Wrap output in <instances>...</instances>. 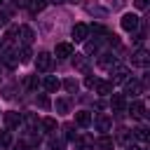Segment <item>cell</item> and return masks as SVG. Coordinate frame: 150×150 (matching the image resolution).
Wrapping results in <instances>:
<instances>
[{"mask_svg": "<svg viewBox=\"0 0 150 150\" xmlns=\"http://www.w3.org/2000/svg\"><path fill=\"white\" fill-rule=\"evenodd\" d=\"M145 5H148V2H145V0H136V7H138V9H143V7H145Z\"/></svg>", "mask_w": 150, "mask_h": 150, "instance_id": "obj_32", "label": "cell"}, {"mask_svg": "<svg viewBox=\"0 0 150 150\" xmlns=\"http://www.w3.org/2000/svg\"><path fill=\"white\" fill-rule=\"evenodd\" d=\"M98 66H101V68H105V70H112V68L117 66V59H115V56H110V54H103V56L98 59Z\"/></svg>", "mask_w": 150, "mask_h": 150, "instance_id": "obj_15", "label": "cell"}, {"mask_svg": "<svg viewBox=\"0 0 150 150\" xmlns=\"http://www.w3.org/2000/svg\"><path fill=\"white\" fill-rule=\"evenodd\" d=\"M112 82H103V80H98L96 82V94H101V96H108V94H112Z\"/></svg>", "mask_w": 150, "mask_h": 150, "instance_id": "obj_16", "label": "cell"}, {"mask_svg": "<svg viewBox=\"0 0 150 150\" xmlns=\"http://www.w3.org/2000/svg\"><path fill=\"white\" fill-rule=\"evenodd\" d=\"M96 145H98L101 150H112V145H115V141H112L110 136H105V134H103V136H101V138L96 141Z\"/></svg>", "mask_w": 150, "mask_h": 150, "instance_id": "obj_18", "label": "cell"}, {"mask_svg": "<svg viewBox=\"0 0 150 150\" xmlns=\"http://www.w3.org/2000/svg\"><path fill=\"white\" fill-rule=\"evenodd\" d=\"M96 129H98L101 134H108V131L112 129V120H110L108 115H98V117H96Z\"/></svg>", "mask_w": 150, "mask_h": 150, "instance_id": "obj_9", "label": "cell"}, {"mask_svg": "<svg viewBox=\"0 0 150 150\" xmlns=\"http://www.w3.org/2000/svg\"><path fill=\"white\" fill-rule=\"evenodd\" d=\"M19 35H21V42H23L26 47H28V45L33 42V38H35V33H33L30 26H21V28H19Z\"/></svg>", "mask_w": 150, "mask_h": 150, "instance_id": "obj_13", "label": "cell"}, {"mask_svg": "<svg viewBox=\"0 0 150 150\" xmlns=\"http://www.w3.org/2000/svg\"><path fill=\"white\" fill-rule=\"evenodd\" d=\"M16 54H19V63H28V61H30V56H33V54H30V49H28L26 45H23V49H21V52H16Z\"/></svg>", "mask_w": 150, "mask_h": 150, "instance_id": "obj_21", "label": "cell"}, {"mask_svg": "<svg viewBox=\"0 0 150 150\" xmlns=\"http://www.w3.org/2000/svg\"><path fill=\"white\" fill-rule=\"evenodd\" d=\"M96 82H98V77H94V75H87V80H84L87 87H96Z\"/></svg>", "mask_w": 150, "mask_h": 150, "instance_id": "obj_28", "label": "cell"}, {"mask_svg": "<svg viewBox=\"0 0 150 150\" xmlns=\"http://www.w3.org/2000/svg\"><path fill=\"white\" fill-rule=\"evenodd\" d=\"M75 122H77V127H89L91 124V115L87 110H80V112H75Z\"/></svg>", "mask_w": 150, "mask_h": 150, "instance_id": "obj_17", "label": "cell"}, {"mask_svg": "<svg viewBox=\"0 0 150 150\" xmlns=\"http://www.w3.org/2000/svg\"><path fill=\"white\" fill-rule=\"evenodd\" d=\"M73 52H75V47H73L70 42H59L56 49H54L56 59H68V56H73Z\"/></svg>", "mask_w": 150, "mask_h": 150, "instance_id": "obj_3", "label": "cell"}, {"mask_svg": "<svg viewBox=\"0 0 150 150\" xmlns=\"http://www.w3.org/2000/svg\"><path fill=\"white\" fill-rule=\"evenodd\" d=\"M5 124H7V129L19 127V124H21V115L14 112V110H7V112H5Z\"/></svg>", "mask_w": 150, "mask_h": 150, "instance_id": "obj_11", "label": "cell"}, {"mask_svg": "<svg viewBox=\"0 0 150 150\" xmlns=\"http://www.w3.org/2000/svg\"><path fill=\"white\" fill-rule=\"evenodd\" d=\"M87 35H89V26H84V23H75V26H73V38H75V42H84Z\"/></svg>", "mask_w": 150, "mask_h": 150, "instance_id": "obj_6", "label": "cell"}, {"mask_svg": "<svg viewBox=\"0 0 150 150\" xmlns=\"http://www.w3.org/2000/svg\"><path fill=\"white\" fill-rule=\"evenodd\" d=\"M73 66H75L77 70H87V59H84V54H75Z\"/></svg>", "mask_w": 150, "mask_h": 150, "instance_id": "obj_19", "label": "cell"}, {"mask_svg": "<svg viewBox=\"0 0 150 150\" xmlns=\"http://www.w3.org/2000/svg\"><path fill=\"white\" fill-rule=\"evenodd\" d=\"M56 110H59V112H66V110H68V101H63V98L56 101Z\"/></svg>", "mask_w": 150, "mask_h": 150, "instance_id": "obj_27", "label": "cell"}, {"mask_svg": "<svg viewBox=\"0 0 150 150\" xmlns=\"http://www.w3.org/2000/svg\"><path fill=\"white\" fill-rule=\"evenodd\" d=\"M110 73H112V80H110L112 84H120V82H127V77H129V70H127L124 66H115V68H112Z\"/></svg>", "mask_w": 150, "mask_h": 150, "instance_id": "obj_4", "label": "cell"}, {"mask_svg": "<svg viewBox=\"0 0 150 150\" xmlns=\"http://www.w3.org/2000/svg\"><path fill=\"white\" fill-rule=\"evenodd\" d=\"M0 26H7V14L0 12Z\"/></svg>", "mask_w": 150, "mask_h": 150, "instance_id": "obj_31", "label": "cell"}, {"mask_svg": "<svg viewBox=\"0 0 150 150\" xmlns=\"http://www.w3.org/2000/svg\"><path fill=\"white\" fill-rule=\"evenodd\" d=\"M61 84H63V87H66V89H68L70 94H73V91H77V87H80V84H77V80H73V77H68V80H63Z\"/></svg>", "mask_w": 150, "mask_h": 150, "instance_id": "obj_23", "label": "cell"}, {"mask_svg": "<svg viewBox=\"0 0 150 150\" xmlns=\"http://www.w3.org/2000/svg\"><path fill=\"white\" fill-rule=\"evenodd\" d=\"M23 84H26L28 89H38V84H40V82H38V77H35V75H30V77H26V82H23Z\"/></svg>", "mask_w": 150, "mask_h": 150, "instance_id": "obj_25", "label": "cell"}, {"mask_svg": "<svg viewBox=\"0 0 150 150\" xmlns=\"http://www.w3.org/2000/svg\"><path fill=\"white\" fill-rule=\"evenodd\" d=\"M49 150H66V141L63 138H52L49 141Z\"/></svg>", "mask_w": 150, "mask_h": 150, "instance_id": "obj_22", "label": "cell"}, {"mask_svg": "<svg viewBox=\"0 0 150 150\" xmlns=\"http://www.w3.org/2000/svg\"><path fill=\"white\" fill-rule=\"evenodd\" d=\"M52 63H54V56H52L49 52H38V56H35V68H38L40 73L52 70Z\"/></svg>", "mask_w": 150, "mask_h": 150, "instance_id": "obj_1", "label": "cell"}, {"mask_svg": "<svg viewBox=\"0 0 150 150\" xmlns=\"http://www.w3.org/2000/svg\"><path fill=\"white\" fill-rule=\"evenodd\" d=\"M131 63H134V66H138V68H145V66L150 63V56H148V52H145V49H138V52L131 56Z\"/></svg>", "mask_w": 150, "mask_h": 150, "instance_id": "obj_7", "label": "cell"}, {"mask_svg": "<svg viewBox=\"0 0 150 150\" xmlns=\"http://www.w3.org/2000/svg\"><path fill=\"white\" fill-rule=\"evenodd\" d=\"M0 145H9V131H2L0 134Z\"/></svg>", "mask_w": 150, "mask_h": 150, "instance_id": "obj_29", "label": "cell"}, {"mask_svg": "<svg viewBox=\"0 0 150 150\" xmlns=\"http://www.w3.org/2000/svg\"><path fill=\"white\" fill-rule=\"evenodd\" d=\"M120 23H122V28H124L127 33H134V30L138 28V14H131V12H129V14H124V16H122V21H120Z\"/></svg>", "mask_w": 150, "mask_h": 150, "instance_id": "obj_2", "label": "cell"}, {"mask_svg": "<svg viewBox=\"0 0 150 150\" xmlns=\"http://www.w3.org/2000/svg\"><path fill=\"white\" fill-rule=\"evenodd\" d=\"M0 49H2V45H0Z\"/></svg>", "mask_w": 150, "mask_h": 150, "instance_id": "obj_35", "label": "cell"}, {"mask_svg": "<svg viewBox=\"0 0 150 150\" xmlns=\"http://www.w3.org/2000/svg\"><path fill=\"white\" fill-rule=\"evenodd\" d=\"M141 89H143V87H141V82H138V80H131V82H127V87H124V94L136 98V96L141 94Z\"/></svg>", "mask_w": 150, "mask_h": 150, "instance_id": "obj_14", "label": "cell"}, {"mask_svg": "<svg viewBox=\"0 0 150 150\" xmlns=\"http://www.w3.org/2000/svg\"><path fill=\"white\" fill-rule=\"evenodd\" d=\"M40 127H42L45 131H56V120H54V117H45V120L40 122Z\"/></svg>", "mask_w": 150, "mask_h": 150, "instance_id": "obj_20", "label": "cell"}, {"mask_svg": "<svg viewBox=\"0 0 150 150\" xmlns=\"http://www.w3.org/2000/svg\"><path fill=\"white\" fill-rule=\"evenodd\" d=\"M42 87H45V91H49V94H56V91H59V87H61V82H59L54 75H47V77L42 80Z\"/></svg>", "mask_w": 150, "mask_h": 150, "instance_id": "obj_8", "label": "cell"}, {"mask_svg": "<svg viewBox=\"0 0 150 150\" xmlns=\"http://www.w3.org/2000/svg\"><path fill=\"white\" fill-rule=\"evenodd\" d=\"M112 7H115V9H120V7H124V0H115V2H112Z\"/></svg>", "mask_w": 150, "mask_h": 150, "instance_id": "obj_30", "label": "cell"}, {"mask_svg": "<svg viewBox=\"0 0 150 150\" xmlns=\"http://www.w3.org/2000/svg\"><path fill=\"white\" fill-rule=\"evenodd\" d=\"M110 108L117 110V112H122L127 108V96L124 94H110Z\"/></svg>", "mask_w": 150, "mask_h": 150, "instance_id": "obj_5", "label": "cell"}, {"mask_svg": "<svg viewBox=\"0 0 150 150\" xmlns=\"http://www.w3.org/2000/svg\"><path fill=\"white\" fill-rule=\"evenodd\" d=\"M134 136H136L138 141H145V138H148V129H145V127H138V129H134Z\"/></svg>", "mask_w": 150, "mask_h": 150, "instance_id": "obj_24", "label": "cell"}, {"mask_svg": "<svg viewBox=\"0 0 150 150\" xmlns=\"http://www.w3.org/2000/svg\"><path fill=\"white\" fill-rule=\"evenodd\" d=\"M129 112H131V117H136V120H143V117H145V105H143L141 101H131V105H129Z\"/></svg>", "mask_w": 150, "mask_h": 150, "instance_id": "obj_10", "label": "cell"}, {"mask_svg": "<svg viewBox=\"0 0 150 150\" xmlns=\"http://www.w3.org/2000/svg\"><path fill=\"white\" fill-rule=\"evenodd\" d=\"M98 45H101V40H91V42H87V54H94V52L98 49Z\"/></svg>", "mask_w": 150, "mask_h": 150, "instance_id": "obj_26", "label": "cell"}, {"mask_svg": "<svg viewBox=\"0 0 150 150\" xmlns=\"http://www.w3.org/2000/svg\"><path fill=\"white\" fill-rule=\"evenodd\" d=\"M54 2H63V0H54Z\"/></svg>", "mask_w": 150, "mask_h": 150, "instance_id": "obj_33", "label": "cell"}, {"mask_svg": "<svg viewBox=\"0 0 150 150\" xmlns=\"http://www.w3.org/2000/svg\"><path fill=\"white\" fill-rule=\"evenodd\" d=\"M68 2H77V0H68Z\"/></svg>", "mask_w": 150, "mask_h": 150, "instance_id": "obj_34", "label": "cell"}, {"mask_svg": "<svg viewBox=\"0 0 150 150\" xmlns=\"http://www.w3.org/2000/svg\"><path fill=\"white\" fill-rule=\"evenodd\" d=\"M26 7H28L30 14H40L47 7V0H26Z\"/></svg>", "mask_w": 150, "mask_h": 150, "instance_id": "obj_12", "label": "cell"}]
</instances>
